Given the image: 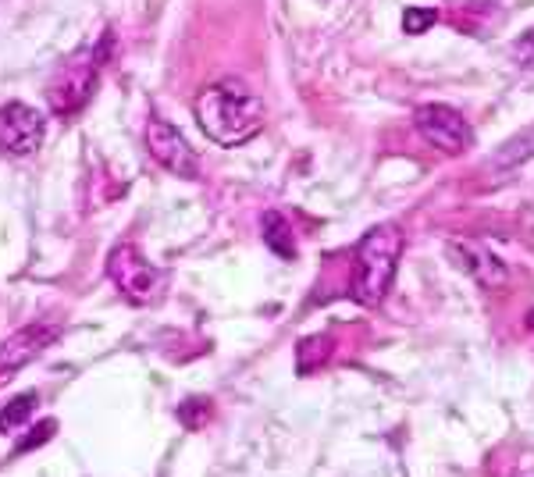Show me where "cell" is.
Returning a JSON list of instances; mask_svg holds the SVG:
<instances>
[{
    "label": "cell",
    "mask_w": 534,
    "mask_h": 477,
    "mask_svg": "<svg viewBox=\"0 0 534 477\" xmlns=\"http://www.w3.org/2000/svg\"><path fill=\"white\" fill-rule=\"evenodd\" d=\"M264 243L271 246L278 257H285V260L296 257V235H292V225L278 211L264 214Z\"/></svg>",
    "instance_id": "10"
},
{
    "label": "cell",
    "mask_w": 534,
    "mask_h": 477,
    "mask_svg": "<svg viewBox=\"0 0 534 477\" xmlns=\"http://www.w3.org/2000/svg\"><path fill=\"white\" fill-rule=\"evenodd\" d=\"M61 335V324H25L11 339L0 342V374H11L43 353Z\"/></svg>",
    "instance_id": "9"
},
{
    "label": "cell",
    "mask_w": 534,
    "mask_h": 477,
    "mask_svg": "<svg viewBox=\"0 0 534 477\" xmlns=\"http://www.w3.org/2000/svg\"><path fill=\"white\" fill-rule=\"evenodd\" d=\"M438 22V11H431V8H410L403 15V29L410 36H421V33H428L431 25Z\"/></svg>",
    "instance_id": "13"
},
{
    "label": "cell",
    "mask_w": 534,
    "mask_h": 477,
    "mask_svg": "<svg viewBox=\"0 0 534 477\" xmlns=\"http://www.w3.org/2000/svg\"><path fill=\"white\" fill-rule=\"evenodd\" d=\"M107 275H111V282L118 285V292H122L125 300L139 303V307L154 303L157 289H161V275H157L154 264L132 243L114 246L111 257H107Z\"/></svg>",
    "instance_id": "4"
},
{
    "label": "cell",
    "mask_w": 534,
    "mask_h": 477,
    "mask_svg": "<svg viewBox=\"0 0 534 477\" xmlns=\"http://www.w3.org/2000/svg\"><path fill=\"white\" fill-rule=\"evenodd\" d=\"M107 50H111V36L100 40V47H89V50L72 54L65 61V68H57V75L50 79V86H47L50 111L61 114V118H72V114H79L82 107L89 104L93 89H97L100 65H104Z\"/></svg>",
    "instance_id": "3"
},
{
    "label": "cell",
    "mask_w": 534,
    "mask_h": 477,
    "mask_svg": "<svg viewBox=\"0 0 534 477\" xmlns=\"http://www.w3.org/2000/svg\"><path fill=\"white\" fill-rule=\"evenodd\" d=\"M146 146H150V157H154L161 168H168L178 178H200V161H196L193 146L186 143V136L175 129L164 118H150L146 125Z\"/></svg>",
    "instance_id": "7"
},
{
    "label": "cell",
    "mask_w": 534,
    "mask_h": 477,
    "mask_svg": "<svg viewBox=\"0 0 534 477\" xmlns=\"http://www.w3.org/2000/svg\"><path fill=\"white\" fill-rule=\"evenodd\" d=\"M196 122L221 146H239L264 125V104L243 79H221L196 97Z\"/></svg>",
    "instance_id": "1"
},
{
    "label": "cell",
    "mask_w": 534,
    "mask_h": 477,
    "mask_svg": "<svg viewBox=\"0 0 534 477\" xmlns=\"http://www.w3.org/2000/svg\"><path fill=\"white\" fill-rule=\"evenodd\" d=\"M513 57L524 61V65H534V29H527V33L520 36L517 47H513Z\"/></svg>",
    "instance_id": "15"
},
{
    "label": "cell",
    "mask_w": 534,
    "mask_h": 477,
    "mask_svg": "<svg viewBox=\"0 0 534 477\" xmlns=\"http://www.w3.org/2000/svg\"><path fill=\"white\" fill-rule=\"evenodd\" d=\"M43 139H47V122L36 107L22 104H4L0 107V150L15 157H33L40 154Z\"/></svg>",
    "instance_id": "5"
},
{
    "label": "cell",
    "mask_w": 534,
    "mask_h": 477,
    "mask_svg": "<svg viewBox=\"0 0 534 477\" xmlns=\"http://www.w3.org/2000/svg\"><path fill=\"white\" fill-rule=\"evenodd\" d=\"M50 431H54V424H43L40 431H33V435H29V442H25L22 449H33V445H40V442H43V435H50Z\"/></svg>",
    "instance_id": "16"
},
{
    "label": "cell",
    "mask_w": 534,
    "mask_h": 477,
    "mask_svg": "<svg viewBox=\"0 0 534 477\" xmlns=\"http://www.w3.org/2000/svg\"><path fill=\"white\" fill-rule=\"evenodd\" d=\"M207 417H211V403H207V399H189V403L178 410V421L186 424V428H200Z\"/></svg>",
    "instance_id": "14"
},
{
    "label": "cell",
    "mask_w": 534,
    "mask_h": 477,
    "mask_svg": "<svg viewBox=\"0 0 534 477\" xmlns=\"http://www.w3.org/2000/svg\"><path fill=\"white\" fill-rule=\"evenodd\" d=\"M36 403H40L36 392H25V396L11 399V403L0 410V431H11V428H18L22 421H29V413H33Z\"/></svg>",
    "instance_id": "12"
},
{
    "label": "cell",
    "mask_w": 534,
    "mask_h": 477,
    "mask_svg": "<svg viewBox=\"0 0 534 477\" xmlns=\"http://www.w3.org/2000/svg\"><path fill=\"white\" fill-rule=\"evenodd\" d=\"M413 125H417V132H421L435 150H442V154H449V157H460L470 146L467 118L449 104H424L421 111L413 114Z\"/></svg>",
    "instance_id": "6"
},
{
    "label": "cell",
    "mask_w": 534,
    "mask_h": 477,
    "mask_svg": "<svg viewBox=\"0 0 534 477\" xmlns=\"http://www.w3.org/2000/svg\"><path fill=\"white\" fill-rule=\"evenodd\" d=\"M445 253H449V260L460 267L463 275L474 278L481 289H502V285L510 282L506 264H502L485 243H478V239H453V243L445 246Z\"/></svg>",
    "instance_id": "8"
},
{
    "label": "cell",
    "mask_w": 534,
    "mask_h": 477,
    "mask_svg": "<svg viewBox=\"0 0 534 477\" xmlns=\"http://www.w3.org/2000/svg\"><path fill=\"white\" fill-rule=\"evenodd\" d=\"M403 228L396 221H385V225H374L371 232L360 239L356 246V260H353V282H349V292H353L356 303L364 307H378L389 292L392 278H396V264L403 257Z\"/></svg>",
    "instance_id": "2"
},
{
    "label": "cell",
    "mask_w": 534,
    "mask_h": 477,
    "mask_svg": "<svg viewBox=\"0 0 534 477\" xmlns=\"http://www.w3.org/2000/svg\"><path fill=\"white\" fill-rule=\"evenodd\" d=\"M328 349H332V339L328 335H310L296 346V371L300 374H314L317 367L328 360Z\"/></svg>",
    "instance_id": "11"
}]
</instances>
